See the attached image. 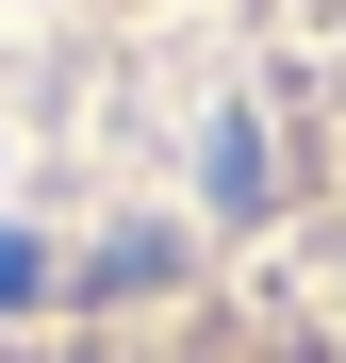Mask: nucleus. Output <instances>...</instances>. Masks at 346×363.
<instances>
[{"label": "nucleus", "instance_id": "f257e3e1", "mask_svg": "<svg viewBox=\"0 0 346 363\" xmlns=\"http://www.w3.org/2000/svg\"><path fill=\"white\" fill-rule=\"evenodd\" d=\"M214 199H231V215H264V199H280V149L248 133V116H231V133H214Z\"/></svg>", "mask_w": 346, "mask_h": 363}, {"label": "nucleus", "instance_id": "f03ea898", "mask_svg": "<svg viewBox=\"0 0 346 363\" xmlns=\"http://www.w3.org/2000/svg\"><path fill=\"white\" fill-rule=\"evenodd\" d=\"M0 297H33V248H17V231H0Z\"/></svg>", "mask_w": 346, "mask_h": 363}]
</instances>
